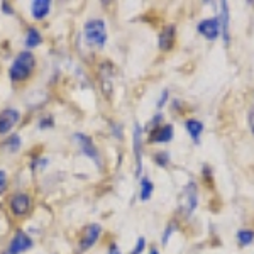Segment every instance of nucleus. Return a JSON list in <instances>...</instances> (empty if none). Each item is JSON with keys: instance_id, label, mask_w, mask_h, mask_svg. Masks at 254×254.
Returning <instances> with one entry per match:
<instances>
[{"instance_id": "obj_16", "label": "nucleus", "mask_w": 254, "mask_h": 254, "mask_svg": "<svg viewBox=\"0 0 254 254\" xmlns=\"http://www.w3.org/2000/svg\"><path fill=\"white\" fill-rule=\"evenodd\" d=\"M51 10V2L49 0H34L31 3V14L36 20H43Z\"/></svg>"}, {"instance_id": "obj_13", "label": "nucleus", "mask_w": 254, "mask_h": 254, "mask_svg": "<svg viewBox=\"0 0 254 254\" xmlns=\"http://www.w3.org/2000/svg\"><path fill=\"white\" fill-rule=\"evenodd\" d=\"M175 41H176V27L175 24H168V26L163 27L161 34H159L158 46L161 51H170L175 46Z\"/></svg>"}, {"instance_id": "obj_29", "label": "nucleus", "mask_w": 254, "mask_h": 254, "mask_svg": "<svg viewBox=\"0 0 254 254\" xmlns=\"http://www.w3.org/2000/svg\"><path fill=\"white\" fill-rule=\"evenodd\" d=\"M107 254H122L121 251H119V246L116 243H112L110 244V248H109V253Z\"/></svg>"}, {"instance_id": "obj_5", "label": "nucleus", "mask_w": 254, "mask_h": 254, "mask_svg": "<svg viewBox=\"0 0 254 254\" xmlns=\"http://www.w3.org/2000/svg\"><path fill=\"white\" fill-rule=\"evenodd\" d=\"M102 234V225L97 222L87 224L81 231V237L78 243V253H87L92 246H95L98 237Z\"/></svg>"}, {"instance_id": "obj_1", "label": "nucleus", "mask_w": 254, "mask_h": 254, "mask_svg": "<svg viewBox=\"0 0 254 254\" xmlns=\"http://www.w3.org/2000/svg\"><path fill=\"white\" fill-rule=\"evenodd\" d=\"M36 68V58L31 51L24 49L20 51L15 60L12 61L10 68H9V76L12 81H24L32 75Z\"/></svg>"}, {"instance_id": "obj_12", "label": "nucleus", "mask_w": 254, "mask_h": 254, "mask_svg": "<svg viewBox=\"0 0 254 254\" xmlns=\"http://www.w3.org/2000/svg\"><path fill=\"white\" fill-rule=\"evenodd\" d=\"M173 139V126L171 124H161L156 129L149 132V141L153 144H165Z\"/></svg>"}, {"instance_id": "obj_15", "label": "nucleus", "mask_w": 254, "mask_h": 254, "mask_svg": "<svg viewBox=\"0 0 254 254\" xmlns=\"http://www.w3.org/2000/svg\"><path fill=\"white\" fill-rule=\"evenodd\" d=\"M185 129L188 132V136L191 137V141L195 142V144H200V136L203 134V122H200L198 119H188L185 122Z\"/></svg>"}, {"instance_id": "obj_4", "label": "nucleus", "mask_w": 254, "mask_h": 254, "mask_svg": "<svg viewBox=\"0 0 254 254\" xmlns=\"http://www.w3.org/2000/svg\"><path fill=\"white\" fill-rule=\"evenodd\" d=\"M196 205H198V187H196V183L191 180V182H188V185L183 188L180 207H182L183 214L187 217H190V215H193Z\"/></svg>"}, {"instance_id": "obj_26", "label": "nucleus", "mask_w": 254, "mask_h": 254, "mask_svg": "<svg viewBox=\"0 0 254 254\" xmlns=\"http://www.w3.org/2000/svg\"><path fill=\"white\" fill-rule=\"evenodd\" d=\"M168 97H170V90L165 88V90L161 92V95H159V100H158V104H156V105H158V109H161L163 105L166 104V102H168Z\"/></svg>"}, {"instance_id": "obj_11", "label": "nucleus", "mask_w": 254, "mask_h": 254, "mask_svg": "<svg viewBox=\"0 0 254 254\" xmlns=\"http://www.w3.org/2000/svg\"><path fill=\"white\" fill-rule=\"evenodd\" d=\"M142 127L137 124H134V134H132V149H134V159H136V176H141L142 171Z\"/></svg>"}, {"instance_id": "obj_21", "label": "nucleus", "mask_w": 254, "mask_h": 254, "mask_svg": "<svg viewBox=\"0 0 254 254\" xmlns=\"http://www.w3.org/2000/svg\"><path fill=\"white\" fill-rule=\"evenodd\" d=\"M175 231H176V224L175 222H170V224L166 225V229L163 231V236H161V244L163 246L168 244V241H170V237L173 236Z\"/></svg>"}, {"instance_id": "obj_3", "label": "nucleus", "mask_w": 254, "mask_h": 254, "mask_svg": "<svg viewBox=\"0 0 254 254\" xmlns=\"http://www.w3.org/2000/svg\"><path fill=\"white\" fill-rule=\"evenodd\" d=\"M73 139H75L76 146H78L80 153L83 154V156H87L90 161L95 163V165L98 168H102L104 165H102V158H100V153H98V149L95 147V144H93L92 137L87 136V134H81V132H76L75 136H73Z\"/></svg>"}, {"instance_id": "obj_28", "label": "nucleus", "mask_w": 254, "mask_h": 254, "mask_svg": "<svg viewBox=\"0 0 254 254\" xmlns=\"http://www.w3.org/2000/svg\"><path fill=\"white\" fill-rule=\"evenodd\" d=\"M248 122H249V127H251V132L254 134V104L251 110H249V116H248Z\"/></svg>"}, {"instance_id": "obj_7", "label": "nucleus", "mask_w": 254, "mask_h": 254, "mask_svg": "<svg viewBox=\"0 0 254 254\" xmlns=\"http://www.w3.org/2000/svg\"><path fill=\"white\" fill-rule=\"evenodd\" d=\"M9 207L10 212L15 217H26L29 215L32 202H31V195L26 193V191H19V193L12 195L9 200Z\"/></svg>"}, {"instance_id": "obj_2", "label": "nucleus", "mask_w": 254, "mask_h": 254, "mask_svg": "<svg viewBox=\"0 0 254 254\" xmlns=\"http://www.w3.org/2000/svg\"><path fill=\"white\" fill-rule=\"evenodd\" d=\"M107 26L104 19H90L83 26V39L90 48L102 49L107 44Z\"/></svg>"}, {"instance_id": "obj_27", "label": "nucleus", "mask_w": 254, "mask_h": 254, "mask_svg": "<svg viewBox=\"0 0 254 254\" xmlns=\"http://www.w3.org/2000/svg\"><path fill=\"white\" fill-rule=\"evenodd\" d=\"M7 188V173L3 170H0V193Z\"/></svg>"}, {"instance_id": "obj_30", "label": "nucleus", "mask_w": 254, "mask_h": 254, "mask_svg": "<svg viewBox=\"0 0 254 254\" xmlns=\"http://www.w3.org/2000/svg\"><path fill=\"white\" fill-rule=\"evenodd\" d=\"M0 5H2V10L5 12V14H14V9H10L9 3H7V2H2Z\"/></svg>"}, {"instance_id": "obj_18", "label": "nucleus", "mask_w": 254, "mask_h": 254, "mask_svg": "<svg viewBox=\"0 0 254 254\" xmlns=\"http://www.w3.org/2000/svg\"><path fill=\"white\" fill-rule=\"evenodd\" d=\"M141 191H139V195H141V200L142 202H147V200L153 196V191H154V183L153 180L149 178V176H142L141 178Z\"/></svg>"}, {"instance_id": "obj_20", "label": "nucleus", "mask_w": 254, "mask_h": 254, "mask_svg": "<svg viewBox=\"0 0 254 254\" xmlns=\"http://www.w3.org/2000/svg\"><path fill=\"white\" fill-rule=\"evenodd\" d=\"M236 237H237V243H239V246L248 248V246H251L254 243V231L253 229H241V231L236 234Z\"/></svg>"}, {"instance_id": "obj_6", "label": "nucleus", "mask_w": 254, "mask_h": 254, "mask_svg": "<svg viewBox=\"0 0 254 254\" xmlns=\"http://www.w3.org/2000/svg\"><path fill=\"white\" fill-rule=\"evenodd\" d=\"M32 246H34V243H32L31 236L19 229V231H15L14 237L10 239V243L7 246V249L3 254H22V253L29 251Z\"/></svg>"}, {"instance_id": "obj_31", "label": "nucleus", "mask_w": 254, "mask_h": 254, "mask_svg": "<svg viewBox=\"0 0 254 254\" xmlns=\"http://www.w3.org/2000/svg\"><path fill=\"white\" fill-rule=\"evenodd\" d=\"M149 254H159V251L156 248H151V251H149Z\"/></svg>"}, {"instance_id": "obj_9", "label": "nucleus", "mask_w": 254, "mask_h": 254, "mask_svg": "<svg viewBox=\"0 0 254 254\" xmlns=\"http://www.w3.org/2000/svg\"><path fill=\"white\" fill-rule=\"evenodd\" d=\"M20 121V112L17 109H3L0 112V136H5L9 134Z\"/></svg>"}, {"instance_id": "obj_24", "label": "nucleus", "mask_w": 254, "mask_h": 254, "mask_svg": "<svg viewBox=\"0 0 254 254\" xmlns=\"http://www.w3.org/2000/svg\"><path fill=\"white\" fill-rule=\"evenodd\" d=\"M53 126H55V119L51 116H44L39 121V129H51Z\"/></svg>"}, {"instance_id": "obj_22", "label": "nucleus", "mask_w": 254, "mask_h": 254, "mask_svg": "<svg viewBox=\"0 0 254 254\" xmlns=\"http://www.w3.org/2000/svg\"><path fill=\"white\" fill-rule=\"evenodd\" d=\"M154 161H156L158 166L166 168L170 165V153H156L154 154Z\"/></svg>"}, {"instance_id": "obj_25", "label": "nucleus", "mask_w": 254, "mask_h": 254, "mask_svg": "<svg viewBox=\"0 0 254 254\" xmlns=\"http://www.w3.org/2000/svg\"><path fill=\"white\" fill-rule=\"evenodd\" d=\"M144 249H146V239H144V237H139L136 246H134L132 251H130V254H142Z\"/></svg>"}, {"instance_id": "obj_10", "label": "nucleus", "mask_w": 254, "mask_h": 254, "mask_svg": "<svg viewBox=\"0 0 254 254\" xmlns=\"http://www.w3.org/2000/svg\"><path fill=\"white\" fill-rule=\"evenodd\" d=\"M98 80H100V87L105 97L112 95V87H114V66L105 61L98 69Z\"/></svg>"}, {"instance_id": "obj_17", "label": "nucleus", "mask_w": 254, "mask_h": 254, "mask_svg": "<svg viewBox=\"0 0 254 254\" xmlns=\"http://www.w3.org/2000/svg\"><path fill=\"white\" fill-rule=\"evenodd\" d=\"M41 43H43V36H41V32L36 29V27H27V31H26V41H24V44H26L27 51H31L32 48H38Z\"/></svg>"}, {"instance_id": "obj_23", "label": "nucleus", "mask_w": 254, "mask_h": 254, "mask_svg": "<svg viewBox=\"0 0 254 254\" xmlns=\"http://www.w3.org/2000/svg\"><path fill=\"white\" fill-rule=\"evenodd\" d=\"M161 122H163V116H161V114H156V116L151 119V122H147V124H146V129H142V130H147V132H151L153 129H156V127L161 126Z\"/></svg>"}, {"instance_id": "obj_8", "label": "nucleus", "mask_w": 254, "mask_h": 254, "mask_svg": "<svg viewBox=\"0 0 254 254\" xmlns=\"http://www.w3.org/2000/svg\"><path fill=\"white\" fill-rule=\"evenodd\" d=\"M196 31L198 34H202L203 38L208 41H215L220 38V32H222V27H220V19L219 17H208L203 19L196 24Z\"/></svg>"}, {"instance_id": "obj_19", "label": "nucleus", "mask_w": 254, "mask_h": 254, "mask_svg": "<svg viewBox=\"0 0 254 254\" xmlns=\"http://www.w3.org/2000/svg\"><path fill=\"white\" fill-rule=\"evenodd\" d=\"M20 144H22V141H20V136L19 134H10L9 137L3 141V149L7 151V153H17V151L20 149Z\"/></svg>"}, {"instance_id": "obj_14", "label": "nucleus", "mask_w": 254, "mask_h": 254, "mask_svg": "<svg viewBox=\"0 0 254 254\" xmlns=\"http://www.w3.org/2000/svg\"><path fill=\"white\" fill-rule=\"evenodd\" d=\"M220 27H222V36L224 39V44L229 46L231 43V34H229V24H231V14H229V7H227V2H220Z\"/></svg>"}]
</instances>
